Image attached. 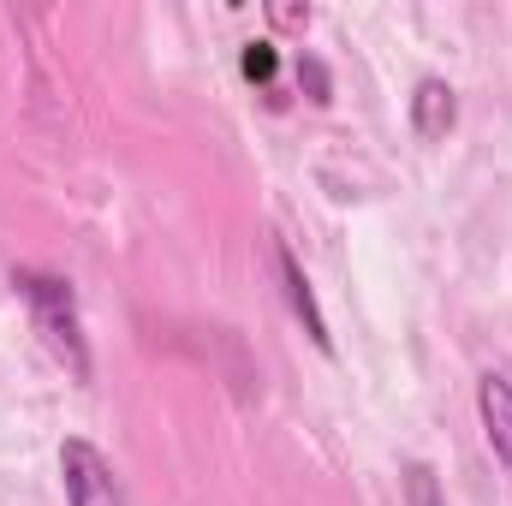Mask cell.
I'll use <instances>...</instances> for the list:
<instances>
[{"label": "cell", "instance_id": "cell-1", "mask_svg": "<svg viewBox=\"0 0 512 506\" xmlns=\"http://www.w3.org/2000/svg\"><path fill=\"white\" fill-rule=\"evenodd\" d=\"M18 286H24V298L36 310V328L54 346V358H66L72 376L90 381V358H84V340H78V310H72V286L54 280V274H18Z\"/></svg>", "mask_w": 512, "mask_h": 506}, {"label": "cell", "instance_id": "cell-2", "mask_svg": "<svg viewBox=\"0 0 512 506\" xmlns=\"http://www.w3.org/2000/svg\"><path fill=\"white\" fill-rule=\"evenodd\" d=\"M60 483H66V506H126V489H120L114 465L90 441L60 447Z\"/></svg>", "mask_w": 512, "mask_h": 506}, {"label": "cell", "instance_id": "cell-3", "mask_svg": "<svg viewBox=\"0 0 512 506\" xmlns=\"http://www.w3.org/2000/svg\"><path fill=\"white\" fill-rule=\"evenodd\" d=\"M477 417H483V435H489L501 471L512 477V381L501 370H489V376L477 381Z\"/></svg>", "mask_w": 512, "mask_h": 506}, {"label": "cell", "instance_id": "cell-4", "mask_svg": "<svg viewBox=\"0 0 512 506\" xmlns=\"http://www.w3.org/2000/svg\"><path fill=\"white\" fill-rule=\"evenodd\" d=\"M274 268H280V286H286V304H292V316L304 322V334H310V346H316V352H334V334H328V322H322V310H316V292H310V280H304V268H298V256L286 251V245H274Z\"/></svg>", "mask_w": 512, "mask_h": 506}, {"label": "cell", "instance_id": "cell-5", "mask_svg": "<svg viewBox=\"0 0 512 506\" xmlns=\"http://www.w3.org/2000/svg\"><path fill=\"white\" fill-rule=\"evenodd\" d=\"M453 126H459V90L447 78H423L417 96H411V131L423 143H441Z\"/></svg>", "mask_w": 512, "mask_h": 506}, {"label": "cell", "instance_id": "cell-6", "mask_svg": "<svg viewBox=\"0 0 512 506\" xmlns=\"http://www.w3.org/2000/svg\"><path fill=\"white\" fill-rule=\"evenodd\" d=\"M405 506H447L441 501V477H435V465H405Z\"/></svg>", "mask_w": 512, "mask_h": 506}, {"label": "cell", "instance_id": "cell-7", "mask_svg": "<svg viewBox=\"0 0 512 506\" xmlns=\"http://www.w3.org/2000/svg\"><path fill=\"white\" fill-rule=\"evenodd\" d=\"M239 66H245V78H251V84H268V78H274V66H280V60H274V42H245Z\"/></svg>", "mask_w": 512, "mask_h": 506}, {"label": "cell", "instance_id": "cell-8", "mask_svg": "<svg viewBox=\"0 0 512 506\" xmlns=\"http://www.w3.org/2000/svg\"><path fill=\"white\" fill-rule=\"evenodd\" d=\"M298 84L310 90V102H316V108H322V102H334V84H328L322 60H310V54H298Z\"/></svg>", "mask_w": 512, "mask_h": 506}, {"label": "cell", "instance_id": "cell-9", "mask_svg": "<svg viewBox=\"0 0 512 506\" xmlns=\"http://www.w3.org/2000/svg\"><path fill=\"white\" fill-rule=\"evenodd\" d=\"M274 18L280 24H310V12H298V6H274Z\"/></svg>", "mask_w": 512, "mask_h": 506}]
</instances>
